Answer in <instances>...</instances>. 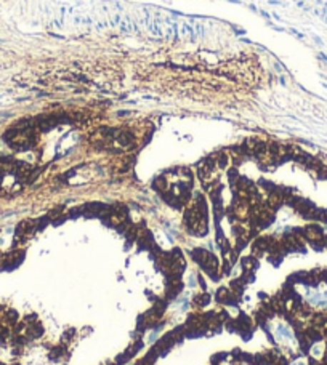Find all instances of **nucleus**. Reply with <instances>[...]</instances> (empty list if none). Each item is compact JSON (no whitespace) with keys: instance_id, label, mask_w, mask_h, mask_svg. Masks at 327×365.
I'll list each match as a JSON object with an SVG mask.
<instances>
[{"instance_id":"nucleus-1","label":"nucleus","mask_w":327,"mask_h":365,"mask_svg":"<svg viewBox=\"0 0 327 365\" xmlns=\"http://www.w3.org/2000/svg\"><path fill=\"white\" fill-rule=\"evenodd\" d=\"M273 331H274V336H276L278 341H286V340H293V334L292 330L287 327V325L284 324H276L273 327Z\"/></svg>"}]
</instances>
